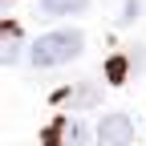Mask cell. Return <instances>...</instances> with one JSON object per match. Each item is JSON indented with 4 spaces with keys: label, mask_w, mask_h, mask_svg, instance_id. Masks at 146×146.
Masks as SVG:
<instances>
[{
    "label": "cell",
    "mask_w": 146,
    "mask_h": 146,
    "mask_svg": "<svg viewBox=\"0 0 146 146\" xmlns=\"http://www.w3.org/2000/svg\"><path fill=\"white\" fill-rule=\"evenodd\" d=\"M102 94H98V85H69V89H57V94H53V102L57 106H94Z\"/></svg>",
    "instance_id": "obj_4"
},
{
    "label": "cell",
    "mask_w": 146,
    "mask_h": 146,
    "mask_svg": "<svg viewBox=\"0 0 146 146\" xmlns=\"http://www.w3.org/2000/svg\"><path fill=\"white\" fill-rule=\"evenodd\" d=\"M122 16H126V21H134V16H138V0H126V8H122Z\"/></svg>",
    "instance_id": "obj_8"
},
{
    "label": "cell",
    "mask_w": 146,
    "mask_h": 146,
    "mask_svg": "<svg viewBox=\"0 0 146 146\" xmlns=\"http://www.w3.org/2000/svg\"><path fill=\"white\" fill-rule=\"evenodd\" d=\"M126 77V57H114L110 61V81H122Z\"/></svg>",
    "instance_id": "obj_7"
},
{
    "label": "cell",
    "mask_w": 146,
    "mask_h": 146,
    "mask_svg": "<svg viewBox=\"0 0 146 146\" xmlns=\"http://www.w3.org/2000/svg\"><path fill=\"white\" fill-rule=\"evenodd\" d=\"M41 8L49 16H77V12L89 8V0H41Z\"/></svg>",
    "instance_id": "obj_6"
},
{
    "label": "cell",
    "mask_w": 146,
    "mask_h": 146,
    "mask_svg": "<svg viewBox=\"0 0 146 146\" xmlns=\"http://www.w3.org/2000/svg\"><path fill=\"white\" fill-rule=\"evenodd\" d=\"M0 61H4V65H16V61H21V33H16L12 21H4V45H0Z\"/></svg>",
    "instance_id": "obj_5"
},
{
    "label": "cell",
    "mask_w": 146,
    "mask_h": 146,
    "mask_svg": "<svg viewBox=\"0 0 146 146\" xmlns=\"http://www.w3.org/2000/svg\"><path fill=\"white\" fill-rule=\"evenodd\" d=\"M89 142V126L77 118H57L45 130V146H85Z\"/></svg>",
    "instance_id": "obj_3"
},
{
    "label": "cell",
    "mask_w": 146,
    "mask_h": 146,
    "mask_svg": "<svg viewBox=\"0 0 146 146\" xmlns=\"http://www.w3.org/2000/svg\"><path fill=\"white\" fill-rule=\"evenodd\" d=\"M85 49V36L77 29H53L45 36H36L29 45V65L33 69H53V65H65L73 57H81Z\"/></svg>",
    "instance_id": "obj_1"
},
{
    "label": "cell",
    "mask_w": 146,
    "mask_h": 146,
    "mask_svg": "<svg viewBox=\"0 0 146 146\" xmlns=\"http://www.w3.org/2000/svg\"><path fill=\"white\" fill-rule=\"evenodd\" d=\"M94 142L98 146H130L134 142V122L126 114H106L94 130Z\"/></svg>",
    "instance_id": "obj_2"
}]
</instances>
